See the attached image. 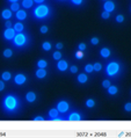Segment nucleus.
I'll return each mask as SVG.
<instances>
[{
  "mask_svg": "<svg viewBox=\"0 0 131 138\" xmlns=\"http://www.w3.org/2000/svg\"><path fill=\"white\" fill-rule=\"evenodd\" d=\"M1 78L4 81H8V80H10V78H12V74H10V72H8V71H5L1 74Z\"/></svg>",
  "mask_w": 131,
  "mask_h": 138,
  "instance_id": "obj_18",
  "label": "nucleus"
},
{
  "mask_svg": "<svg viewBox=\"0 0 131 138\" xmlns=\"http://www.w3.org/2000/svg\"><path fill=\"white\" fill-rule=\"evenodd\" d=\"M49 13H50V8L48 7L47 5L41 4V5H38V6H37L35 9H34L33 14H34V16H35L36 19H39V20H42V19L47 18V16L49 15Z\"/></svg>",
  "mask_w": 131,
  "mask_h": 138,
  "instance_id": "obj_2",
  "label": "nucleus"
},
{
  "mask_svg": "<svg viewBox=\"0 0 131 138\" xmlns=\"http://www.w3.org/2000/svg\"><path fill=\"white\" fill-rule=\"evenodd\" d=\"M39 31H41L42 34H47V32L49 31V28H48L47 26H42V27H41V29H39Z\"/></svg>",
  "mask_w": 131,
  "mask_h": 138,
  "instance_id": "obj_33",
  "label": "nucleus"
},
{
  "mask_svg": "<svg viewBox=\"0 0 131 138\" xmlns=\"http://www.w3.org/2000/svg\"><path fill=\"white\" fill-rule=\"evenodd\" d=\"M12 56H13V51L10 50V49H6V50L4 51V57H6V58H10Z\"/></svg>",
  "mask_w": 131,
  "mask_h": 138,
  "instance_id": "obj_25",
  "label": "nucleus"
},
{
  "mask_svg": "<svg viewBox=\"0 0 131 138\" xmlns=\"http://www.w3.org/2000/svg\"><path fill=\"white\" fill-rule=\"evenodd\" d=\"M67 67H69V64H67V62H66V60H63V59H59V60H58L57 69L59 70V71H61V72L66 71Z\"/></svg>",
  "mask_w": 131,
  "mask_h": 138,
  "instance_id": "obj_8",
  "label": "nucleus"
},
{
  "mask_svg": "<svg viewBox=\"0 0 131 138\" xmlns=\"http://www.w3.org/2000/svg\"><path fill=\"white\" fill-rule=\"evenodd\" d=\"M100 55L102 56L103 58H108V57L110 56V50H109L108 48H103V49H101Z\"/></svg>",
  "mask_w": 131,
  "mask_h": 138,
  "instance_id": "obj_16",
  "label": "nucleus"
},
{
  "mask_svg": "<svg viewBox=\"0 0 131 138\" xmlns=\"http://www.w3.org/2000/svg\"><path fill=\"white\" fill-rule=\"evenodd\" d=\"M34 121H44V118L42 116H36V117H34Z\"/></svg>",
  "mask_w": 131,
  "mask_h": 138,
  "instance_id": "obj_42",
  "label": "nucleus"
},
{
  "mask_svg": "<svg viewBox=\"0 0 131 138\" xmlns=\"http://www.w3.org/2000/svg\"><path fill=\"white\" fill-rule=\"evenodd\" d=\"M2 107L6 110L7 113H12L14 110L18 109V99L14 95L9 94V95H6L2 101Z\"/></svg>",
  "mask_w": 131,
  "mask_h": 138,
  "instance_id": "obj_1",
  "label": "nucleus"
},
{
  "mask_svg": "<svg viewBox=\"0 0 131 138\" xmlns=\"http://www.w3.org/2000/svg\"><path fill=\"white\" fill-rule=\"evenodd\" d=\"M90 43H92L93 45H96V44H99V38H98V37H93V38L90 40Z\"/></svg>",
  "mask_w": 131,
  "mask_h": 138,
  "instance_id": "obj_37",
  "label": "nucleus"
},
{
  "mask_svg": "<svg viewBox=\"0 0 131 138\" xmlns=\"http://www.w3.org/2000/svg\"><path fill=\"white\" fill-rule=\"evenodd\" d=\"M109 15H110V13L109 12H102V14H101V18L103 19V20H107V19H109Z\"/></svg>",
  "mask_w": 131,
  "mask_h": 138,
  "instance_id": "obj_30",
  "label": "nucleus"
},
{
  "mask_svg": "<svg viewBox=\"0 0 131 138\" xmlns=\"http://www.w3.org/2000/svg\"><path fill=\"white\" fill-rule=\"evenodd\" d=\"M52 57H53V59H55V60H59V59L61 58V53L59 52V51H55V52H53V55H52Z\"/></svg>",
  "mask_w": 131,
  "mask_h": 138,
  "instance_id": "obj_27",
  "label": "nucleus"
},
{
  "mask_svg": "<svg viewBox=\"0 0 131 138\" xmlns=\"http://www.w3.org/2000/svg\"><path fill=\"white\" fill-rule=\"evenodd\" d=\"M47 65H48L47 60H43V59H41V60L37 62V66H38L39 69H45V67H47Z\"/></svg>",
  "mask_w": 131,
  "mask_h": 138,
  "instance_id": "obj_23",
  "label": "nucleus"
},
{
  "mask_svg": "<svg viewBox=\"0 0 131 138\" xmlns=\"http://www.w3.org/2000/svg\"><path fill=\"white\" fill-rule=\"evenodd\" d=\"M58 114H59V112H58L57 108H52L49 112V117L52 120H56V118H58Z\"/></svg>",
  "mask_w": 131,
  "mask_h": 138,
  "instance_id": "obj_11",
  "label": "nucleus"
},
{
  "mask_svg": "<svg viewBox=\"0 0 131 138\" xmlns=\"http://www.w3.org/2000/svg\"><path fill=\"white\" fill-rule=\"evenodd\" d=\"M71 2L73 5H77V6H79V5L82 4V0H71Z\"/></svg>",
  "mask_w": 131,
  "mask_h": 138,
  "instance_id": "obj_38",
  "label": "nucleus"
},
{
  "mask_svg": "<svg viewBox=\"0 0 131 138\" xmlns=\"http://www.w3.org/2000/svg\"><path fill=\"white\" fill-rule=\"evenodd\" d=\"M85 72H86V73L93 72V65L92 64H87L86 66H85Z\"/></svg>",
  "mask_w": 131,
  "mask_h": 138,
  "instance_id": "obj_29",
  "label": "nucleus"
},
{
  "mask_svg": "<svg viewBox=\"0 0 131 138\" xmlns=\"http://www.w3.org/2000/svg\"><path fill=\"white\" fill-rule=\"evenodd\" d=\"M5 88V84H4V80H0V92L4 91Z\"/></svg>",
  "mask_w": 131,
  "mask_h": 138,
  "instance_id": "obj_41",
  "label": "nucleus"
},
{
  "mask_svg": "<svg viewBox=\"0 0 131 138\" xmlns=\"http://www.w3.org/2000/svg\"><path fill=\"white\" fill-rule=\"evenodd\" d=\"M8 1H10V2H12V4H13V2H18L19 0H8Z\"/></svg>",
  "mask_w": 131,
  "mask_h": 138,
  "instance_id": "obj_45",
  "label": "nucleus"
},
{
  "mask_svg": "<svg viewBox=\"0 0 131 138\" xmlns=\"http://www.w3.org/2000/svg\"><path fill=\"white\" fill-rule=\"evenodd\" d=\"M56 48H57L58 50H60V49L63 48V44H61V43H57V44H56Z\"/></svg>",
  "mask_w": 131,
  "mask_h": 138,
  "instance_id": "obj_43",
  "label": "nucleus"
},
{
  "mask_svg": "<svg viewBox=\"0 0 131 138\" xmlns=\"http://www.w3.org/2000/svg\"><path fill=\"white\" fill-rule=\"evenodd\" d=\"M70 71H71L72 73H77V72H78V67H77V66H74V65H73V66H71Z\"/></svg>",
  "mask_w": 131,
  "mask_h": 138,
  "instance_id": "obj_39",
  "label": "nucleus"
},
{
  "mask_svg": "<svg viewBox=\"0 0 131 138\" xmlns=\"http://www.w3.org/2000/svg\"><path fill=\"white\" fill-rule=\"evenodd\" d=\"M26 80H27V77L25 74H21V73L16 74V75H15V78H14V82L16 84V85H19V86L23 85V84L26 82Z\"/></svg>",
  "mask_w": 131,
  "mask_h": 138,
  "instance_id": "obj_7",
  "label": "nucleus"
},
{
  "mask_svg": "<svg viewBox=\"0 0 131 138\" xmlns=\"http://www.w3.org/2000/svg\"><path fill=\"white\" fill-rule=\"evenodd\" d=\"M86 106L88 108H93L95 106V101L93 99H88L87 101H86Z\"/></svg>",
  "mask_w": 131,
  "mask_h": 138,
  "instance_id": "obj_26",
  "label": "nucleus"
},
{
  "mask_svg": "<svg viewBox=\"0 0 131 138\" xmlns=\"http://www.w3.org/2000/svg\"><path fill=\"white\" fill-rule=\"evenodd\" d=\"M124 109H125V112H131V102H128V103H125Z\"/></svg>",
  "mask_w": 131,
  "mask_h": 138,
  "instance_id": "obj_35",
  "label": "nucleus"
},
{
  "mask_svg": "<svg viewBox=\"0 0 131 138\" xmlns=\"http://www.w3.org/2000/svg\"><path fill=\"white\" fill-rule=\"evenodd\" d=\"M110 85H111V84H110V81H109V80H103V81H102V86H103L105 88H108Z\"/></svg>",
  "mask_w": 131,
  "mask_h": 138,
  "instance_id": "obj_34",
  "label": "nucleus"
},
{
  "mask_svg": "<svg viewBox=\"0 0 131 138\" xmlns=\"http://www.w3.org/2000/svg\"><path fill=\"white\" fill-rule=\"evenodd\" d=\"M69 108H70V106H69V103L66 101H59L58 102V104H57L58 112L61 113V114H65L69 110Z\"/></svg>",
  "mask_w": 131,
  "mask_h": 138,
  "instance_id": "obj_6",
  "label": "nucleus"
},
{
  "mask_svg": "<svg viewBox=\"0 0 131 138\" xmlns=\"http://www.w3.org/2000/svg\"><path fill=\"white\" fill-rule=\"evenodd\" d=\"M12 12H18L19 9H20V5H19V2H13L12 5H10V8H9Z\"/></svg>",
  "mask_w": 131,
  "mask_h": 138,
  "instance_id": "obj_21",
  "label": "nucleus"
},
{
  "mask_svg": "<svg viewBox=\"0 0 131 138\" xmlns=\"http://www.w3.org/2000/svg\"><path fill=\"white\" fill-rule=\"evenodd\" d=\"M26 42H27V37L22 32H18V34L15 35V37L13 38V43H14L16 47H22V45L26 44Z\"/></svg>",
  "mask_w": 131,
  "mask_h": 138,
  "instance_id": "obj_4",
  "label": "nucleus"
},
{
  "mask_svg": "<svg viewBox=\"0 0 131 138\" xmlns=\"http://www.w3.org/2000/svg\"><path fill=\"white\" fill-rule=\"evenodd\" d=\"M78 48H79L80 51H85L86 50V44H85V43H80V44L78 45Z\"/></svg>",
  "mask_w": 131,
  "mask_h": 138,
  "instance_id": "obj_36",
  "label": "nucleus"
},
{
  "mask_svg": "<svg viewBox=\"0 0 131 138\" xmlns=\"http://www.w3.org/2000/svg\"><path fill=\"white\" fill-rule=\"evenodd\" d=\"M26 100L28 102H34L36 100V94L34 93V92H28V93L26 94Z\"/></svg>",
  "mask_w": 131,
  "mask_h": 138,
  "instance_id": "obj_12",
  "label": "nucleus"
},
{
  "mask_svg": "<svg viewBox=\"0 0 131 138\" xmlns=\"http://www.w3.org/2000/svg\"><path fill=\"white\" fill-rule=\"evenodd\" d=\"M51 44H50L49 42H44L43 44H42V49L43 50H45V51H49V50H51Z\"/></svg>",
  "mask_w": 131,
  "mask_h": 138,
  "instance_id": "obj_24",
  "label": "nucleus"
},
{
  "mask_svg": "<svg viewBox=\"0 0 131 138\" xmlns=\"http://www.w3.org/2000/svg\"><path fill=\"white\" fill-rule=\"evenodd\" d=\"M67 120H69V121H74V122H77V121H80V120H81V116H80L78 113H72V114H70V115H69Z\"/></svg>",
  "mask_w": 131,
  "mask_h": 138,
  "instance_id": "obj_10",
  "label": "nucleus"
},
{
  "mask_svg": "<svg viewBox=\"0 0 131 138\" xmlns=\"http://www.w3.org/2000/svg\"><path fill=\"white\" fill-rule=\"evenodd\" d=\"M23 29H25V26H23L21 22H18V23L14 24V30L16 32H22Z\"/></svg>",
  "mask_w": 131,
  "mask_h": 138,
  "instance_id": "obj_17",
  "label": "nucleus"
},
{
  "mask_svg": "<svg viewBox=\"0 0 131 138\" xmlns=\"http://www.w3.org/2000/svg\"><path fill=\"white\" fill-rule=\"evenodd\" d=\"M5 27H6V28H12V23H10L9 20H7L6 22H5Z\"/></svg>",
  "mask_w": 131,
  "mask_h": 138,
  "instance_id": "obj_40",
  "label": "nucleus"
},
{
  "mask_svg": "<svg viewBox=\"0 0 131 138\" xmlns=\"http://www.w3.org/2000/svg\"><path fill=\"white\" fill-rule=\"evenodd\" d=\"M119 71V65L116 63V62H111V63H109L108 65H107L106 67V72L108 75H115L117 72Z\"/></svg>",
  "mask_w": 131,
  "mask_h": 138,
  "instance_id": "obj_3",
  "label": "nucleus"
},
{
  "mask_svg": "<svg viewBox=\"0 0 131 138\" xmlns=\"http://www.w3.org/2000/svg\"><path fill=\"white\" fill-rule=\"evenodd\" d=\"M123 21H124V16H123V15H121V14H119V15H117V16H116V22H118V23H122Z\"/></svg>",
  "mask_w": 131,
  "mask_h": 138,
  "instance_id": "obj_32",
  "label": "nucleus"
},
{
  "mask_svg": "<svg viewBox=\"0 0 131 138\" xmlns=\"http://www.w3.org/2000/svg\"><path fill=\"white\" fill-rule=\"evenodd\" d=\"M43 1H44V0H34V2H36V4H39V5L43 4Z\"/></svg>",
  "mask_w": 131,
  "mask_h": 138,
  "instance_id": "obj_44",
  "label": "nucleus"
},
{
  "mask_svg": "<svg viewBox=\"0 0 131 138\" xmlns=\"http://www.w3.org/2000/svg\"><path fill=\"white\" fill-rule=\"evenodd\" d=\"M108 93L110 94V95H115V94L117 93V87H115V86H109L108 87Z\"/></svg>",
  "mask_w": 131,
  "mask_h": 138,
  "instance_id": "obj_22",
  "label": "nucleus"
},
{
  "mask_svg": "<svg viewBox=\"0 0 131 138\" xmlns=\"http://www.w3.org/2000/svg\"><path fill=\"white\" fill-rule=\"evenodd\" d=\"M34 4V0H23L22 1V7L25 8H30Z\"/></svg>",
  "mask_w": 131,
  "mask_h": 138,
  "instance_id": "obj_19",
  "label": "nucleus"
},
{
  "mask_svg": "<svg viewBox=\"0 0 131 138\" xmlns=\"http://www.w3.org/2000/svg\"><path fill=\"white\" fill-rule=\"evenodd\" d=\"M36 77L38 78V79H43V78L47 77V71H45V69H38L36 71Z\"/></svg>",
  "mask_w": 131,
  "mask_h": 138,
  "instance_id": "obj_13",
  "label": "nucleus"
},
{
  "mask_svg": "<svg viewBox=\"0 0 131 138\" xmlns=\"http://www.w3.org/2000/svg\"><path fill=\"white\" fill-rule=\"evenodd\" d=\"M77 79H78V81L80 84H85L87 81V74H84V73H82V74H79L78 75V78H77Z\"/></svg>",
  "mask_w": 131,
  "mask_h": 138,
  "instance_id": "obj_20",
  "label": "nucleus"
},
{
  "mask_svg": "<svg viewBox=\"0 0 131 138\" xmlns=\"http://www.w3.org/2000/svg\"><path fill=\"white\" fill-rule=\"evenodd\" d=\"M101 69H102V65H101L100 63H95L94 65H93V70L96 72H99V71H101Z\"/></svg>",
  "mask_w": 131,
  "mask_h": 138,
  "instance_id": "obj_28",
  "label": "nucleus"
},
{
  "mask_svg": "<svg viewBox=\"0 0 131 138\" xmlns=\"http://www.w3.org/2000/svg\"><path fill=\"white\" fill-rule=\"evenodd\" d=\"M15 35H16V31L14 30V28H6V30L4 31V37L7 41H13Z\"/></svg>",
  "mask_w": 131,
  "mask_h": 138,
  "instance_id": "obj_5",
  "label": "nucleus"
},
{
  "mask_svg": "<svg viewBox=\"0 0 131 138\" xmlns=\"http://www.w3.org/2000/svg\"><path fill=\"white\" fill-rule=\"evenodd\" d=\"M1 16L4 19H6V20H9L10 18H12V10L10 9H4L1 13Z\"/></svg>",
  "mask_w": 131,
  "mask_h": 138,
  "instance_id": "obj_15",
  "label": "nucleus"
},
{
  "mask_svg": "<svg viewBox=\"0 0 131 138\" xmlns=\"http://www.w3.org/2000/svg\"><path fill=\"white\" fill-rule=\"evenodd\" d=\"M103 9L106 10V12H113V10L115 9V4L113 1H109V0H107V1L105 2V5H103Z\"/></svg>",
  "mask_w": 131,
  "mask_h": 138,
  "instance_id": "obj_9",
  "label": "nucleus"
},
{
  "mask_svg": "<svg viewBox=\"0 0 131 138\" xmlns=\"http://www.w3.org/2000/svg\"><path fill=\"white\" fill-rule=\"evenodd\" d=\"M26 16H27V13H26V10L19 9L18 12H16V19H18V20H20V21L25 20V19H26Z\"/></svg>",
  "mask_w": 131,
  "mask_h": 138,
  "instance_id": "obj_14",
  "label": "nucleus"
},
{
  "mask_svg": "<svg viewBox=\"0 0 131 138\" xmlns=\"http://www.w3.org/2000/svg\"><path fill=\"white\" fill-rule=\"evenodd\" d=\"M82 57H84V52H82V51H77L76 52V58L77 59H82Z\"/></svg>",
  "mask_w": 131,
  "mask_h": 138,
  "instance_id": "obj_31",
  "label": "nucleus"
}]
</instances>
